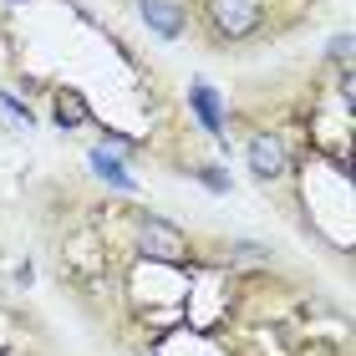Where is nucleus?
Segmentation results:
<instances>
[{"instance_id":"9","label":"nucleus","mask_w":356,"mask_h":356,"mask_svg":"<svg viewBox=\"0 0 356 356\" xmlns=\"http://www.w3.org/2000/svg\"><path fill=\"white\" fill-rule=\"evenodd\" d=\"M0 107H6V112H15V122H26V127L36 122V118H31V112H26V102H15V97H10L6 87H0Z\"/></svg>"},{"instance_id":"2","label":"nucleus","mask_w":356,"mask_h":356,"mask_svg":"<svg viewBox=\"0 0 356 356\" xmlns=\"http://www.w3.org/2000/svg\"><path fill=\"white\" fill-rule=\"evenodd\" d=\"M209 21L224 41H245L260 31V0H209Z\"/></svg>"},{"instance_id":"6","label":"nucleus","mask_w":356,"mask_h":356,"mask_svg":"<svg viewBox=\"0 0 356 356\" xmlns=\"http://www.w3.org/2000/svg\"><path fill=\"white\" fill-rule=\"evenodd\" d=\"M92 173L97 178H102V184H112V188H133V173H127L122 163H118V153H112V148H92Z\"/></svg>"},{"instance_id":"10","label":"nucleus","mask_w":356,"mask_h":356,"mask_svg":"<svg viewBox=\"0 0 356 356\" xmlns=\"http://www.w3.org/2000/svg\"><path fill=\"white\" fill-rule=\"evenodd\" d=\"M331 56L346 61V56H351V36H336V41H331Z\"/></svg>"},{"instance_id":"8","label":"nucleus","mask_w":356,"mask_h":356,"mask_svg":"<svg viewBox=\"0 0 356 356\" xmlns=\"http://www.w3.org/2000/svg\"><path fill=\"white\" fill-rule=\"evenodd\" d=\"M199 178H204V188H214V193H229V173H224V168H199Z\"/></svg>"},{"instance_id":"3","label":"nucleus","mask_w":356,"mask_h":356,"mask_svg":"<svg viewBox=\"0 0 356 356\" xmlns=\"http://www.w3.org/2000/svg\"><path fill=\"white\" fill-rule=\"evenodd\" d=\"M138 15L148 21L153 36H163V41H178L188 31V10H184V0H138Z\"/></svg>"},{"instance_id":"11","label":"nucleus","mask_w":356,"mask_h":356,"mask_svg":"<svg viewBox=\"0 0 356 356\" xmlns=\"http://www.w3.org/2000/svg\"><path fill=\"white\" fill-rule=\"evenodd\" d=\"M143 356H153V351H143Z\"/></svg>"},{"instance_id":"7","label":"nucleus","mask_w":356,"mask_h":356,"mask_svg":"<svg viewBox=\"0 0 356 356\" xmlns=\"http://www.w3.org/2000/svg\"><path fill=\"white\" fill-rule=\"evenodd\" d=\"M82 118H87V102H82V92L61 87V92H56V122H61V127H76Z\"/></svg>"},{"instance_id":"5","label":"nucleus","mask_w":356,"mask_h":356,"mask_svg":"<svg viewBox=\"0 0 356 356\" xmlns=\"http://www.w3.org/2000/svg\"><path fill=\"white\" fill-rule=\"evenodd\" d=\"M188 102H193V112H199L204 133H214V138L224 143V112H219V97L209 92V82H193V92H188Z\"/></svg>"},{"instance_id":"4","label":"nucleus","mask_w":356,"mask_h":356,"mask_svg":"<svg viewBox=\"0 0 356 356\" xmlns=\"http://www.w3.org/2000/svg\"><path fill=\"white\" fill-rule=\"evenodd\" d=\"M245 158H250V173L260 178V184H270V178H280V173H285V143L275 138V133H254Z\"/></svg>"},{"instance_id":"1","label":"nucleus","mask_w":356,"mask_h":356,"mask_svg":"<svg viewBox=\"0 0 356 356\" xmlns=\"http://www.w3.org/2000/svg\"><path fill=\"white\" fill-rule=\"evenodd\" d=\"M133 245H138V254H148V260H178V254H184V229H178L173 219L143 214Z\"/></svg>"}]
</instances>
